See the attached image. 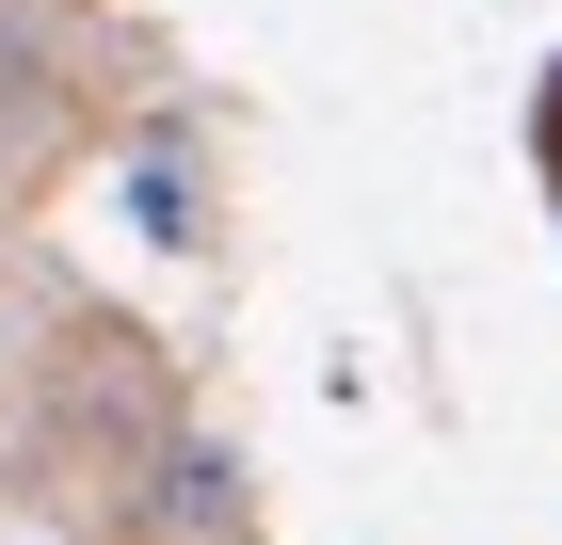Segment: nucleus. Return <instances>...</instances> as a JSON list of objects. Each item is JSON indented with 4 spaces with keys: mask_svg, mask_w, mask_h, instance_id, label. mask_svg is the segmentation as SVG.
<instances>
[{
    "mask_svg": "<svg viewBox=\"0 0 562 545\" xmlns=\"http://www.w3.org/2000/svg\"><path fill=\"white\" fill-rule=\"evenodd\" d=\"M130 530H161V545H241V530H258V465L225 450V433L161 418V433H145V498H130Z\"/></svg>",
    "mask_w": 562,
    "mask_h": 545,
    "instance_id": "obj_1",
    "label": "nucleus"
},
{
    "mask_svg": "<svg viewBox=\"0 0 562 545\" xmlns=\"http://www.w3.org/2000/svg\"><path fill=\"white\" fill-rule=\"evenodd\" d=\"M113 193H130V225L161 257H193L210 241V177H193V113H177V96H145L130 113V145H113Z\"/></svg>",
    "mask_w": 562,
    "mask_h": 545,
    "instance_id": "obj_2",
    "label": "nucleus"
},
{
    "mask_svg": "<svg viewBox=\"0 0 562 545\" xmlns=\"http://www.w3.org/2000/svg\"><path fill=\"white\" fill-rule=\"evenodd\" d=\"M0 545H81V530H65L48 498H0Z\"/></svg>",
    "mask_w": 562,
    "mask_h": 545,
    "instance_id": "obj_3",
    "label": "nucleus"
}]
</instances>
